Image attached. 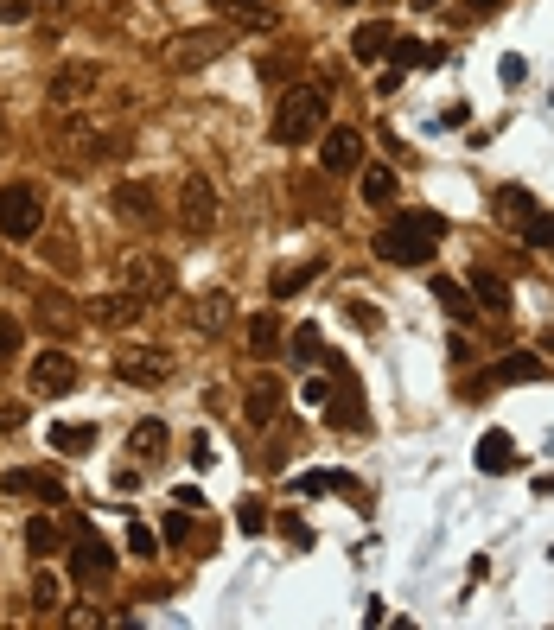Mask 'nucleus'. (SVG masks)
<instances>
[{"instance_id":"1","label":"nucleus","mask_w":554,"mask_h":630,"mask_svg":"<svg viewBox=\"0 0 554 630\" xmlns=\"http://www.w3.org/2000/svg\"><path fill=\"white\" fill-rule=\"evenodd\" d=\"M446 236V223L434 217V210H414V217H395L376 230V255L389 261V268H427Z\"/></svg>"},{"instance_id":"2","label":"nucleus","mask_w":554,"mask_h":630,"mask_svg":"<svg viewBox=\"0 0 554 630\" xmlns=\"http://www.w3.org/2000/svg\"><path fill=\"white\" fill-rule=\"evenodd\" d=\"M325 115H332V96H325V83H287L281 90V109H274V140L281 147H306L319 128H325Z\"/></svg>"},{"instance_id":"3","label":"nucleus","mask_w":554,"mask_h":630,"mask_svg":"<svg viewBox=\"0 0 554 630\" xmlns=\"http://www.w3.org/2000/svg\"><path fill=\"white\" fill-rule=\"evenodd\" d=\"M223 51H230V32L223 26H198V32H179L160 58H166V70H179V77H192V70H204V64H217Z\"/></svg>"},{"instance_id":"4","label":"nucleus","mask_w":554,"mask_h":630,"mask_svg":"<svg viewBox=\"0 0 554 630\" xmlns=\"http://www.w3.org/2000/svg\"><path fill=\"white\" fill-rule=\"evenodd\" d=\"M39 230H45V204H39V191H32V185H0V236L32 242Z\"/></svg>"},{"instance_id":"5","label":"nucleus","mask_w":554,"mask_h":630,"mask_svg":"<svg viewBox=\"0 0 554 630\" xmlns=\"http://www.w3.org/2000/svg\"><path fill=\"white\" fill-rule=\"evenodd\" d=\"M102 90V64H90V58H77V64H58L51 70V83H45V96H51V109H83Z\"/></svg>"},{"instance_id":"6","label":"nucleus","mask_w":554,"mask_h":630,"mask_svg":"<svg viewBox=\"0 0 554 630\" xmlns=\"http://www.w3.org/2000/svg\"><path fill=\"white\" fill-rule=\"evenodd\" d=\"M115 573V548L109 541H102L90 522H83V529L71 535V580H83V586H102Z\"/></svg>"},{"instance_id":"7","label":"nucleus","mask_w":554,"mask_h":630,"mask_svg":"<svg viewBox=\"0 0 554 630\" xmlns=\"http://www.w3.org/2000/svg\"><path fill=\"white\" fill-rule=\"evenodd\" d=\"M217 223V185L204 179V172H192V179L179 185V230L185 236H211Z\"/></svg>"},{"instance_id":"8","label":"nucleus","mask_w":554,"mask_h":630,"mask_svg":"<svg viewBox=\"0 0 554 630\" xmlns=\"http://www.w3.org/2000/svg\"><path fill=\"white\" fill-rule=\"evenodd\" d=\"M121 287L141 293V300H153V293L172 287V268L160 255H147V249H128V255H121Z\"/></svg>"},{"instance_id":"9","label":"nucleus","mask_w":554,"mask_h":630,"mask_svg":"<svg viewBox=\"0 0 554 630\" xmlns=\"http://www.w3.org/2000/svg\"><path fill=\"white\" fill-rule=\"evenodd\" d=\"M172 363L160 357V350H147V344H128V350H115V376L121 382H134V389H160Z\"/></svg>"},{"instance_id":"10","label":"nucleus","mask_w":554,"mask_h":630,"mask_svg":"<svg viewBox=\"0 0 554 630\" xmlns=\"http://www.w3.org/2000/svg\"><path fill=\"white\" fill-rule=\"evenodd\" d=\"M217 20L236 26V32H274L281 26V13H274V0H211Z\"/></svg>"},{"instance_id":"11","label":"nucleus","mask_w":554,"mask_h":630,"mask_svg":"<svg viewBox=\"0 0 554 630\" xmlns=\"http://www.w3.org/2000/svg\"><path fill=\"white\" fill-rule=\"evenodd\" d=\"M319 166L332 172V179L357 172V166H363V134H357V128H332V134H325V147H319Z\"/></svg>"},{"instance_id":"12","label":"nucleus","mask_w":554,"mask_h":630,"mask_svg":"<svg viewBox=\"0 0 554 630\" xmlns=\"http://www.w3.org/2000/svg\"><path fill=\"white\" fill-rule=\"evenodd\" d=\"M0 490H7V497H45V503H64V478H51V471H26V465L0 471Z\"/></svg>"},{"instance_id":"13","label":"nucleus","mask_w":554,"mask_h":630,"mask_svg":"<svg viewBox=\"0 0 554 630\" xmlns=\"http://www.w3.org/2000/svg\"><path fill=\"white\" fill-rule=\"evenodd\" d=\"M58 147H71L77 160H96V153H109L102 147V128L90 115H77V109H64V121H58Z\"/></svg>"},{"instance_id":"14","label":"nucleus","mask_w":554,"mask_h":630,"mask_svg":"<svg viewBox=\"0 0 554 630\" xmlns=\"http://www.w3.org/2000/svg\"><path fill=\"white\" fill-rule=\"evenodd\" d=\"M32 389H39V395H64V389H77V363H71V350H45V357L32 363Z\"/></svg>"},{"instance_id":"15","label":"nucleus","mask_w":554,"mask_h":630,"mask_svg":"<svg viewBox=\"0 0 554 630\" xmlns=\"http://www.w3.org/2000/svg\"><path fill=\"white\" fill-rule=\"evenodd\" d=\"M516 465H523V452H516V440H510L504 427H491V433L478 440V471H484V478H504V471H516Z\"/></svg>"},{"instance_id":"16","label":"nucleus","mask_w":554,"mask_h":630,"mask_svg":"<svg viewBox=\"0 0 554 630\" xmlns=\"http://www.w3.org/2000/svg\"><path fill=\"white\" fill-rule=\"evenodd\" d=\"M281 401H287V395H281V382H274V376H255V382H249V395H242V414H249L255 427H268V420L281 414Z\"/></svg>"},{"instance_id":"17","label":"nucleus","mask_w":554,"mask_h":630,"mask_svg":"<svg viewBox=\"0 0 554 630\" xmlns=\"http://www.w3.org/2000/svg\"><path fill=\"white\" fill-rule=\"evenodd\" d=\"M115 217H121V223H153V185H147V179L115 185Z\"/></svg>"},{"instance_id":"18","label":"nucleus","mask_w":554,"mask_h":630,"mask_svg":"<svg viewBox=\"0 0 554 630\" xmlns=\"http://www.w3.org/2000/svg\"><path fill=\"white\" fill-rule=\"evenodd\" d=\"M465 287H472V300H478V306H491V312H510V280H504V274H491V268H472V274H465Z\"/></svg>"},{"instance_id":"19","label":"nucleus","mask_w":554,"mask_h":630,"mask_svg":"<svg viewBox=\"0 0 554 630\" xmlns=\"http://www.w3.org/2000/svg\"><path fill=\"white\" fill-rule=\"evenodd\" d=\"M90 312H96V325H134V319L147 312V300H141V293H128V287H121V293H109V300H96Z\"/></svg>"},{"instance_id":"20","label":"nucleus","mask_w":554,"mask_h":630,"mask_svg":"<svg viewBox=\"0 0 554 630\" xmlns=\"http://www.w3.org/2000/svg\"><path fill=\"white\" fill-rule=\"evenodd\" d=\"M389 39H395V26H389V20H363V26L351 32V58H357V64L383 58V51H389Z\"/></svg>"},{"instance_id":"21","label":"nucleus","mask_w":554,"mask_h":630,"mask_svg":"<svg viewBox=\"0 0 554 630\" xmlns=\"http://www.w3.org/2000/svg\"><path fill=\"white\" fill-rule=\"evenodd\" d=\"M230 312H236V306H230V293H204V300L192 306V325L204 331V338H217V331L230 325Z\"/></svg>"},{"instance_id":"22","label":"nucleus","mask_w":554,"mask_h":630,"mask_svg":"<svg viewBox=\"0 0 554 630\" xmlns=\"http://www.w3.org/2000/svg\"><path fill=\"white\" fill-rule=\"evenodd\" d=\"M287 357L300 363V370H319V363H325V344H319V331H313V325H293V331H287Z\"/></svg>"},{"instance_id":"23","label":"nucleus","mask_w":554,"mask_h":630,"mask_svg":"<svg viewBox=\"0 0 554 630\" xmlns=\"http://www.w3.org/2000/svg\"><path fill=\"white\" fill-rule=\"evenodd\" d=\"M446 51L440 45H421V39H389V70H414V64H440Z\"/></svg>"},{"instance_id":"24","label":"nucleus","mask_w":554,"mask_h":630,"mask_svg":"<svg viewBox=\"0 0 554 630\" xmlns=\"http://www.w3.org/2000/svg\"><path fill=\"white\" fill-rule=\"evenodd\" d=\"M249 357H281V325H274V312H255L249 319Z\"/></svg>"},{"instance_id":"25","label":"nucleus","mask_w":554,"mask_h":630,"mask_svg":"<svg viewBox=\"0 0 554 630\" xmlns=\"http://www.w3.org/2000/svg\"><path fill=\"white\" fill-rule=\"evenodd\" d=\"M325 274V261H293V268H281V274H274V300H287V293H300V287H313V280Z\"/></svg>"},{"instance_id":"26","label":"nucleus","mask_w":554,"mask_h":630,"mask_svg":"<svg viewBox=\"0 0 554 630\" xmlns=\"http://www.w3.org/2000/svg\"><path fill=\"white\" fill-rule=\"evenodd\" d=\"M497 223H510V230H523V217H529V210H535V198H529V191L523 185H504V191H497Z\"/></svg>"},{"instance_id":"27","label":"nucleus","mask_w":554,"mask_h":630,"mask_svg":"<svg viewBox=\"0 0 554 630\" xmlns=\"http://www.w3.org/2000/svg\"><path fill=\"white\" fill-rule=\"evenodd\" d=\"M434 300L446 306V312H453V319H472V312H478V300H472V287H465V280H434Z\"/></svg>"},{"instance_id":"28","label":"nucleus","mask_w":554,"mask_h":630,"mask_svg":"<svg viewBox=\"0 0 554 630\" xmlns=\"http://www.w3.org/2000/svg\"><path fill=\"white\" fill-rule=\"evenodd\" d=\"M26 548L39 554V560H51V554L64 548V529H58L51 516H32V522H26Z\"/></svg>"},{"instance_id":"29","label":"nucleus","mask_w":554,"mask_h":630,"mask_svg":"<svg viewBox=\"0 0 554 630\" xmlns=\"http://www.w3.org/2000/svg\"><path fill=\"white\" fill-rule=\"evenodd\" d=\"M128 452H134V459H160V452H166V427H160V420H134Z\"/></svg>"},{"instance_id":"30","label":"nucleus","mask_w":554,"mask_h":630,"mask_svg":"<svg viewBox=\"0 0 554 630\" xmlns=\"http://www.w3.org/2000/svg\"><path fill=\"white\" fill-rule=\"evenodd\" d=\"M516 236H523V242H529V249H542V255H554V217H548V210H542V204H535V210H529V217H523V230H516Z\"/></svg>"},{"instance_id":"31","label":"nucleus","mask_w":554,"mask_h":630,"mask_svg":"<svg viewBox=\"0 0 554 630\" xmlns=\"http://www.w3.org/2000/svg\"><path fill=\"white\" fill-rule=\"evenodd\" d=\"M51 446H58V452H90L96 427H83V420H58V427H51Z\"/></svg>"},{"instance_id":"32","label":"nucleus","mask_w":554,"mask_h":630,"mask_svg":"<svg viewBox=\"0 0 554 630\" xmlns=\"http://www.w3.org/2000/svg\"><path fill=\"white\" fill-rule=\"evenodd\" d=\"M395 198V172L389 166H363V204H389Z\"/></svg>"},{"instance_id":"33","label":"nucleus","mask_w":554,"mask_h":630,"mask_svg":"<svg viewBox=\"0 0 554 630\" xmlns=\"http://www.w3.org/2000/svg\"><path fill=\"white\" fill-rule=\"evenodd\" d=\"M32 611H64V586H58V573H32Z\"/></svg>"},{"instance_id":"34","label":"nucleus","mask_w":554,"mask_h":630,"mask_svg":"<svg viewBox=\"0 0 554 630\" xmlns=\"http://www.w3.org/2000/svg\"><path fill=\"white\" fill-rule=\"evenodd\" d=\"M300 484V497H325V490H357L344 471H306V478H293Z\"/></svg>"},{"instance_id":"35","label":"nucleus","mask_w":554,"mask_h":630,"mask_svg":"<svg viewBox=\"0 0 554 630\" xmlns=\"http://www.w3.org/2000/svg\"><path fill=\"white\" fill-rule=\"evenodd\" d=\"M39 325L58 331V338L71 331V306H64V293H45V300H39Z\"/></svg>"},{"instance_id":"36","label":"nucleus","mask_w":554,"mask_h":630,"mask_svg":"<svg viewBox=\"0 0 554 630\" xmlns=\"http://www.w3.org/2000/svg\"><path fill=\"white\" fill-rule=\"evenodd\" d=\"M529 376H542V363H535V357H504V363H497V382H529Z\"/></svg>"},{"instance_id":"37","label":"nucleus","mask_w":554,"mask_h":630,"mask_svg":"<svg viewBox=\"0 0 554 630\" xmlns=\"http://www.w3.org/2000/svg\"><path fill=\"white\" fill-rule=\"evenodd\" d=\"M325 414H332V427H344V433L363 427V401L357 395H338V408H325Z\"/></svg>"},{"instance_id":"38","label":"nucleus","mask_w":554,"mask_h":630,"mask_svg":"<svg viewBox=\"0 0 554 630\" xmlns=\"http://www.w3.org/2000/svg\"><path fill=\"white\" fill-rule=\"evenodd\" d=\"M198 535V522H192V510H172L166 522H160V541H192Z\"/></svg>"},{"instance_id":"39","label":"nucleus","mask_w":554,"mask_h":630,"mask_svg":"<svg viewBox=\"0 0 554 630\" xmlns=\"http://www.w3.org/2000/svg\"><path fill=\"white\" fill-rule=\"evenodd\" d=\"M128 554H141V560H153V554H160V535H153V529H147V522H134V529H128Z\"/></svg>"},{"instance_id":"40","label":"nucleus","mask_w":554,"mask_h":630,"mask_svg":"<svg viewBox=\"0 0 554 630\" xmlns=\"http://www.w3.org/2000/svg\"><path fill=\"white\" fill-rule=\"evenodd\" d=\"M300 401H306V408H325V401H332V382L306 370V382H300Z\"/></svg>"},{"instance_id":"41","label":"nucleus","mask_w":554,"mask_h":630,"mask_svg":"<svg viewBox=\"0 0 554 630\" xmlns=\"http://www.w3.org/2000/svg\"><path fill=\"white\" fill-rule=\"evenodd\" d=\"M236 529H242V535H262V529H268V510H262V503H242V510H236Z\"/></svg>"},{"instance_id":"42","label":"nucleus","mask_w":554,"mask_h":630,"mask_svg":"<svg viewBox=\"0 0 554 630\" xmlns=\"http://www.w3.org/2000/svg\"><path fill=\"white\" fill-rule=\"evenodd\" d=\"M192 465H198V471H211V465H217V446H211V433H192Z\"/></svg>"},{"instance_id":"43","label":"nucleus","mask_w":554,"mask_h":630,"mask_svg":"<svg viewBox=\"0 0 554 630\" xmlns=\"http://www.w3.org/2000/svg\"><path fill=\"white\" fill-rule=\"evenodd\" d=\"M13 350H20V319H0V363H13Z\"/></svg>"},{"instance_id":"44","label":"nucleus","mask_w":554,"mask_h":630,"mask_svg":"<svg viewBox=\"0 0 554 630\" xmlns=\"http://www.w3.org/2000/svg\"><path fill=\"white\" fill-rule=\"evenodd\" d=\"M281 535L293 541V548H313V529H306V522H300V516H287V522H281Z\"/></svg>"},{"instance_id":"45","label":"nucleus","mask_w":554,"mask_h":630,"mask_svg":"<svg viewBox=\"0 0 554 630\" xmlns=\"http://www.w3.org/2000/svg\"><path fill=\"white\" fill-rule=\"evenodd\" d=\"M64 624H71V630H96V624H102V611H90V605H77V611H64Z\"/></svg>"},{"instance_id":"46","label":"nucleus","mask_w":554,"mask_h":630,"mask_svg":"<svg viewBox=\"0 0 554 630\" xmlns=\"http://www.w3.org/2000/svg\"><path fill=\"white\" fill-rule=\"evenodd\" d=\"M0 20H7V26H20V20H32V0H0Z\"/></svg>"},{"instance_id":"47","label":"nucleus","mask_w":554,"mask_h":630,"mask_svg":"<svg viewBox=\"0 0 554 630\" xmlns=\"http://www.w3.org/2000/svg\"><path fill=\"white\" fill-rule=\"evenodd\" d=\"M172 503H179V510H204V497H198L192 484H179V490H172Z\"/></svg>"},{"instance_id":"48","label":"nucleus","mask_w":554,"mask_h":630,"mask_svg":"<svg viewBox=\"0 0 554 630\" xmlns=\"http://www.w3.org/2000/svg\"><path fill=\"white\" fill-rule=\"evenodd\" d=\"M535 497H554V471H542V478H535Z\"/></svg>"},{"instance_id":"49","label":"nucleus","mask_w":554,"mask_h":630,"mask_svg":"<svg viewBox=\"0 0 554 630\" xmlns=\"http://www.w3.org/2000/svg\"><path fill=\"white\" fill-rule=\"evenodd\" d=\"M478 7H484V13H491V7H504V0H478Z\"/></svg>"},{"instance_id":"50","label":"nucleus","mask_w":554,"mask_h":630,"mask_svg":"<svg viewBox=\"0 0 554 630\" xmlns=\"http://www.w3.org/2000/svg\"><path fill=\"white\" fill-rule=\"evenodd\" d=\"M332 7H357V0H332Z\"/></svg>"}]
</instances>
